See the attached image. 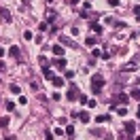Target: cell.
<instances>
[{"instance_id":"obj_8","label":"cell","mask_w":140,"mask_h":140,"mask_svg":"<svg viewBox=\"0 0 140 140\" xmlns=\"http://www.w3.org/2000/svg\"><path fill=\"white\" fill-rule=\"evenodd\" d=\"M115 102L125 104V102H127V96H125V93H117V96H115Z\"/></svg>"},{"instance_id":"obj_9","label":"cell","mask_w":140,"mask_h":140,"mask_svg":"<svg viewBox=\"0 0 140 140\" xmlns=\"http://www.w3.org/2000/svg\"><path fill=\"white\" fill-rule=\"evenodd\" d=\"M38 62H40V66H42V70H47V68H49V59H47L45 55H40V57H38Z\"/></svg>"},{"instance_id":"obj_23","label":"cell","mask_w":140,"mask_h":140,"mask_svg":"<svg viewBox=\"0 0 140 140\" xmlns=\"http://www.w3.org/2000/svg\"><path fill=\"white\" fill-rule=\"evenodd\" d=\"M66 134H68V136H72V134H74V127H72V125H68V127H66Z\"/></svg>"},{"instance_id":"obj_28","label":"cell","mask_w":140,"mask_h":140,"mask_svg":"<svg viewBox=\"0 0 140 140\" xmlns=\"http://www.w3.org/2000/svg\"><path fill=\"white\" fill-rule=\"evenodd\" d=\"M2 55H4V49H0V57H2Z\"/></svg>"},{"instance_id":"obj_22","label":"cell","mask_w":140,"mask_h":140,"mask_svg":"<svg viewBox=\"0 0 140 140\" xmlns=\"http://www.w3.org/2000/svg\"><path fill=\"white\" fill-rule=\"evenodd\" d=\"M66 79H74V70H66Z\"/></svg>"},{"instance_id":"obj_1","label":"cell","mask_w":140,"mask_h":140,"mask_svg":"<svg viewBox=\"0 0 140 140\" xmlns=\"http://www.w3.org/2000/svg\"><path fill=\"white\" fill-rule=\"evenodd\" d=\"M102 85H104V76L102 74H93L91 76V91L96 93V96L102 91Z\"/></svg>"},{"instance_id":"obj_21","label":"cell","mask_w":140,"mask_h":140,"mask_svg":"<svg viewBox=\"0 0 140 140\" xmlns=\"http://www.w3.org/2000/svg\"><path fill=\"white\" fill-rule=\"evenodd\" d=\"M53 19H55V13L49 11V13H47V21H51V23H53Z\"/></svg>"},{"instance_id":"obj_10","label":"cell","mask_w":140,"mask_h":140,"mask_svg":"<svg viewBox=\"0 0 140 140\" xmlns=\"http://www.w3.org/2000/svg\"><path fill=\"white\" fill-rule=\"evenodd\" d=\"M96 121L98 123H106V121H111V115H100V117H96Z\"/></svg>"},{"instance_id":"obj_18","label":"cell","mask_w":140,"mask_h":140,"mask_svg":"<svg viewBox=\"0 0 140 140\" xmlns=\"http://www.w3.org/2000/svg\"><path fill=\"white\" fill-rule=\"evenodd\" d=\"M132 98L140 100V89H138V87H136V89H132Z\"/></svg>"},{"instance_id":"obj_4","label":"cell","mask_w":140,"mask_h":140,"mask_svg":"<svg viewBox=\"0 0 140 140\" xmlns=\"http://www.w3.org/2000/svg\"><path fill=\"white\" fill-rule=\"evenodd\" d=\"M9 53H11L15 59H21V49H19V47H11V49H9Z\"/></svg>"},{"instance_id":"obj_15","label":"cell","mask_w":140,"mask_h":140,"mask_svg":"<svg viewBox=\"0 0 140 140\" xmlns=\"http://www.w3.org/2000/svg\"><path fill=\"white\" fill-rule=\"evenodd\" d=\"M96 42H98V40H96V38H93V36H89V38H85V45H87V47H93V45H96Z\"/></svg>"},{"instance_id":"obj_20","label":"cell","mask_w":140,"mask_h":140,"mask_svg":"<svg viewBox=\"0 0 140 140\" xmlns=\"http://www.w3.org/2000/svg\"><path fill=\"white\" fill-rule=\"evenodd\" d=\"M4 106H7V111H15V102H4Z\"/></svg>"},{"instance_id":"obj_3","label":"cell","mask_w":140,"mask_h":140,"mask_svg":"<svg viewBox=\"0 0 140 140\" xmlns=\"http://www.w3.org/2000/svg\"><path fill=\"white\" fill-rule=\"evenodd\" d=\"M134 132H136V123L134 121H127L125 123V134L127 136H134Z\"/></svg>"},{"instance_id":"obj_17","label":"cell","mask_w":140,"mask_h":140,"mask_svg":"<svg viewBox=\"0 0 140 140\" xmlns=\"http://www.w3.org/2000/svg\"><path fill=\"white\" fill-rule=\"evenodd\" d=\"M45 79H47V81H51V79H53V72H51V68H47V70H45Z\"/></svg>"},{"instance_id":"obj_24","label":"cell","mask_w":140,"mask_h":140,"mask_svg":"<svg viewBox=\"0 0 140 140\" xmlns=\"http://www.w3.org/2000/svg\"><path fill=\"white\" fill-rule=\"evenodd\" d=\"M108 4H113V7H117V4H119V0H108Z\"/></svg>"},{"instance_id":"obj_27","label":"cell","mask_w":140,"mask_h":140,"mask_svg":"<svg viewBox=\"0 0 140 140\" xmlns=\"http://www.w3.org/2000/svg\"><path fill=\"white\" fill-rule=\"evenodd\" d=\"M134 13H136V15H140V7H134Z\"/></svg>"},{"instance_id":"obj_6","label":"cell","mask_w":140,"mask_h":140,"mask_svg":"<svg viewBox=\"0 0 140 140\" xmlns=\"http://www.w3.org/2000/svg\"><path fill=\"white\" fill-rule=\"evenodd\" d=\"M136 64H138V62H132V64H125V66H123V68H121V70H123V72H134V70H136V68H138V66H136Z\"/></svg>"},{"instance_id":"obj_14","label":"cell","mask_w":140,"mask_h":140,"mask_svg":"<svg viewBox=\"0 0 140 140\" xmlns=\"http://www.w3.org/2000/svg\"><path fill=\"white\" fill-rule=\"evenodd\" d=\"M53 53L62 57V55H64V49H62V47H59V45H55V47H53Z\"/></svg>"},{"instance_id":"obj_11","label":"cell","mask_w":140,"mask_h":140,"mask_svg":"<svg viewBox=\"0 0 140 140\" xmlns=\"http://www.w3.org/2000/svg\"><path fill=\"white\" fill-rule=\"evenodd\" d=\"M51 83H53L55 87H62V85H64V81H62L59 76H53V79H51Z\"/></svg>"},{"instance_id":"obj_19","label":"cell","mask_w":140,"mask_h":140,"mask_svg":"<svg viewBox=\"0 0 140 140\" xmlns=\"http://www.w3.org/2000/svg\"><path fill=\"white\" fill-rule=\"evenodd\" d=\"M79 117H81L85 123H87V121H91V119H89V113H79Z\"/></svg>"},{"instance_id":"obj_30","label":"cell","mask_w":140,"mask_h":140,"mask_svg":"<svg viewBox=\"0 0 140 140\" xmlns=\"http://www.w3.org/2000/svg\"><path fill=\"white\" fill-rule=\"evenodd\" d=\"M136 140H140V136H138V138H136Z\"/></svg>"},{"instance_id":"obj_29","label":"cell","mask_w":140,"mask_h":140,"mask_svg":"<svg viewBox=\"0 0 140 140\" xmlns=\"http://www.w3.org/2000/svg\"><path fill=\"white\" fill-rule=\"evenodd\" d=\"M138 119H140V106H138Z\"/></svg>"},{"instance_id":"obj_26","label":"cell","mask_w":140,"mask_h":140,"mask_svg":"<svg viewBox=\"0 0 140 140\" xmlns=\"http://www.w3.org/2000/svg\"><path fill=\"white\" fill-rule=\"evenodd\" d=\"M68 2H70V4H79L81 0H68Z\"/></svg>"},{"instance_id":"obj_2","label":"cell","mask_w":140,"mask_h":140,"mask_svg":"<svg viewBox=\"0 0 140 140\" xmlns=\"http://www.w3.org/2000/svg\"><path fill=\"white\" fill-rule=\"evenodd\" d=\"M66 98H68L70 102H72L74 98H79V89H76L74 85H70V89H68V93H66Z\"/></svg>"},{"instance_id":"obj_7","label":"cell","mask_w":140,"mask_h":140,"mask_svg":"<svg viewBox=\"0 0 140 140\" xmlns=\"http://www.w3.org/2000/svg\"><path fill=\"white\" fill-rule=\"evenodd\" d=\"M53 66H55V68H66V59H64V57L55 59V62H53Z\"/></svg>"},{"instance_id":"obj_13","label":"cell","mask_w":140,"mask_h":140,"mask_svg":"<svg viewBox=\"0 0 140 140\" xmlns=\"http://www.w3.org/2000/svg\"><path fill=\"white\" fill-rule=\"evenodd\" d=\"M91 30H93L96 34H102V26H100V23H91Z\"/></svg>"},{"instance_id":"obj_5","label":"cell","mask_w":140,"mask_h":140,"mask_svg":"<svg viewBox=\"0 0 140 140\" xmlns=\"http://www.w3.org/2000/svg\"><path fill=\"white\" fill-rule=\"evenodd\" d=\"M0 19H2V21H11V13H9V9H0Z\"/></svg>"},{"instance_id":"obj_25","label":"cell","mask_w":140,"mask_h":140,"mask_svg":"<svg viewBox=\"0 0 140 140\" xmlns=\"http://www.w3.org/2000/svg\"><path fill=\"white\" fill-rule=\"evenodd\" d=\"M45 136H47V140H53V136H51V132H45Z\"/></svg>"},{"instance_id":"obj_12","label":"cell","mask_w":140,"mask_h":140,"mask_svg":"<svg viewBox=\"0 0 140 140\" xmlns=\"http://www.w3.org/2000/svg\"><path fill=\"white\" fill-rule=\"evenodd\" d=\"M115 111H117V113H119L121 117H125V115H127V108H125V106H117Z\"/></svg>"},{"instance_id":"obj_16","label":"cell","mask_w":140,"mask_h":140,"mask_svg":"<svg viewBox=\"0 0 140 140\" xmlns=\"http://www.w3.org/2000/svg\"><path fill=\"white\" fill-rule=\"evenodd\" d=\"M7 125H9V117H0V127L4 130Z\"/></svg>"}]
</instances>
